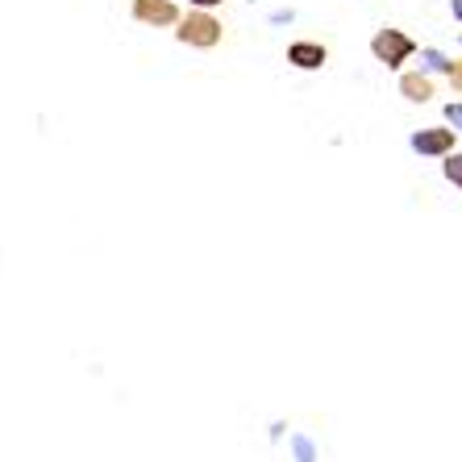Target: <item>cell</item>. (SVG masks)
Masks as SVG:
<instances>
[{
    "label": "cell",
    "instance_id": "4fadbf2b",
    "mask_svg": "<svg viewBox=\"0 0 462 462\" xmlns=\"http://www.w3.org/2000/svg\"><path fill=\"white\" fill-rule=\"evenodd\" d=\"M450 9H454V17L462 22V0H450Z\"/></svg>",
    "mask_w": 462,
    "mask_h": 462
},
{
    "label": "cell",
    "instance_id": "6da1fadb",
    "mask_svg": "<svg viewBox=\"0 0 462 462\" xmlns=\"http://www.w3.org/2000/svg\"><path fill=\"white\" fill-rule=\"evenodd\" d=\"M371 54H375L383 67L396 71V67H404L412 54H417V42H412L404 30H379L375 38H371Z\"/></svg>",
    "mask_w": 462,
    "mask_h": 462
},
{
    "label": "cell",
    "instance_id": "8fae6325",
    "mask_svg": "<svg viewBox=\"0 0 462 462\" xmlns=\"http://www.w3.org/2000/svg\"><path fill=\"white\" fill-rule=\"evenodd\" d=\"M296 450H300L304 462H312V450H309V441H296Z\"/></svg>",
    "mask_w": 462,
    "mask_h": 462
},
{
    "label": "cell",
    "instance_id": "7a4b0ae2",
    "mask_svg": "<svg viewBox=\"0 0 462 462\" xmlns=\"http://www.w3.org/2000/svg\"><path fill=\"white\" fill-rule=\"evenodd\" d=\"M175 38L183 46H217L221 42V22L208 17V13H188L180 22V30H175Z\"/></svg>",
    "mask_w": 462,
    "mask_h": 462
},
{
    "label": "cell",
    "instance_id": "9c48e42d",
    "mask_svg": "<svg viewBox=\"0 0 462 462\" xmlns=\"http://www.w3.org/2000/svg\"><path fill=\"white\" fill-rule=\"evenodd\" d=\"M446 121H450V129L462 134V100H450V105H446Z\"/></svg>",
    "mask_w": 462,
    "mask_h": 462
},
{
    "label": "cell",
    "instance_id": "277c9868",
    "mask_svg": "<svg viewBox=\"0 0 462 462\" xmlns=\"http://www.w3.org/2000/svg\"><path fill=\"white\" fill-rule=\"evenodd\" d=\"M134 17L142 25H175L180 9H175V0H134Z\"/></svg>",
    "mask_w": 462,
    "mask_h": 462
},
{
    "label": "cell",
    "instance_id": "3957f363",
    "mask_svg": "<svg viewBox=\"0 0 462 462\" xmlns=\"http://www.w3.org/2000/svg\"><path fill=\"white\" fill-rule=\"evenodd\" d=\"M454 134H458V129H446V125L417 129V134H412V151L430 154V159H446V154H454Z\"/></svg>",
    "mask_w": 462,
    "mask_h": 462
},
{
    "label": "cell",
    "instance_id": "5b68a950",
    "mask_svg": "<svg viewBox=\"0 0 462 462\" xmlns=\"http://www.w3.org/2000/svg\"><path fill=\"white\" fill-rule=\"evenodd\" d=\"M288 63L300 71H317L325 63V46L321 42H291L288 46Z\"/></svg>",
    "mask_w": 462,
    "mask_h": 462
},
{
    "label": "cell",
    "instance_id": "30bf717a",
    "mask_svg": "<svg viewBox=\"0 0 462 462\" xmlns=\"http://www.w3.org/2000/svg\"><path fill=\"white\" fill-rule=\"evenodd\" d=\"M450 84H454V92H462V63L450 67Z\"/></svg>",
    "mask_w": 462,
    "mask_h": 462
},
{
    "label": "cell",
    "instance_id": "52a82bcc",
    "mask_svg": "<svg viewBox=\"0 0 462 462\" xmlns=\"http://www.w3.org/2000/svg\"><path fill=\"white\" fill-rule=\"evenodd\" d=\"M441 175H446L454 188H462V151L446 154V162H441Z\"/></svg>",
    "mask_w": 462,
    "mask_h": 462
},
{
    "label": "cell",
    "instance_id": "8992f818",
    "mask_svg": "<svg viewBox=\"0 0 462 462\" xmlns=\"http://www.w3.org/2000/svg\"><path fill=\"white\" fill-rule=\"evenodd\" d=\"M400 97L412 100V105H425L433 97V79L425 71H409V76H400Z\"/></svg>",
    "mask_w": 462,
    "mask_h": 462
},
{
    "label": "cell",
    "instance_id": "ba28073f",
    "mask_svg": "<svg viewBox=\"0 0 462 462\" xmlns=\"http://www.w3.org/2000/svg\"><path fill=\"white\" fill-rule=\"evenodd\" d=\"M420 63H425V71H446V76H450V67H454L441 51H420Z\"/></svg>",
    "mask_w": 462,
    "mask_h": 462
},
{
    "label": "cell",
    "instance_id": "7c38bea8",
    "mask_svg": "<svg viewBox=\"0 0 462 462\" xmlns=\"http://www.w3.org/2000/svg\"><path fill=\"white\" fill-rule=\"evenodd\" d=\"M192 5H196L200 13H205V9H213V5H221V0H192Z\"/></svg>",
    "mask_w": 462,
    "mask_h": 462
}]
</instances>
